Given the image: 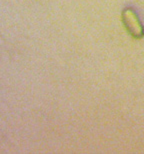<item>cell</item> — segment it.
Instances as JSON below:
<instances>
[{
    "mask_svg": "<svg viewBox=\"0 0 144 154\" xmlns=\"http://www.w3.org/2000/svg\"><path fill=\"white\" fill-rule=\"evenodd\" d=\"M122 21L127 32L134 38H142L144 35V27L134 9L127 7L122 11Z\"/></svg>",
    "mask_w": 144,
    "mask_h": 154,
    "instance_id": "cell-1",
    "label": "cell"
}]
</instances>
